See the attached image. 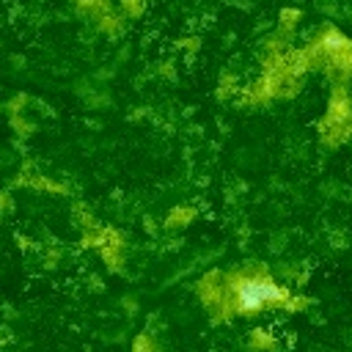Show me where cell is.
Segmentation results:
<instances>
[{
  "label": "cell",
  "mask_w": 352,
  "mask_h": 352,
  "mask_svg": "<svg viewBox=\"0 0 352 352\" xmlns=\"http://www.w3.org/2000/svg\"><path fill=\"white\" fill-rule=\"evenodd\" d=\"M286 302H289V289L272 280L267 272H248L234 278L231 283V308L242 316H253Z\"/></svg>",
  "instance_id": "cell-1"
},
{
  "label": "cell",
  "mask_w": 352,
  "mask_h": 352,
  "mask_svg": "<svg viewBox=\"0 0 352 352\" xmlns=\"http://www.w3.org/2000/svg\"><path fill=\"white\" fill-rule=\"evenodd\" d=\"M8 206H11V198H8V192H0V212H8Z\"/></svg>",
  "instance_id": "cell-2"
}]
</instances>
